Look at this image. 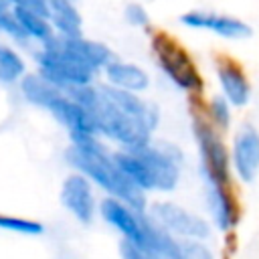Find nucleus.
I'll return each mask as SVG.
<instances>
[{"mask_svg":"<svg viewBox=\"0 0 259 259\" xmlns=\"http://www.w3.org/2000/svg\"><path fill=\"white\" fill-rule=\"evenodd\" d=\"M125 20L132 26H146L148 24V12L140 4H127L125 6Z\"/></svg>","mask_w":259,"mask_h":259,"instance_id":"nucleus-25","label":"nucleus"},{"mask_svg":"<svg viewBox=\"0 0 259 259\" xmlns=\"http://www.w3.org/2000/svg\"><path fill=\"white\" fill-rule=\"evenodd\" d=\"M0 229L10 231L14 235H26V237H38L45 233V227L38 221L14 217V214H0Z\"/></svg>","mask_w":259,"mask_h":259,"instance_id":"nucleus-21","label":"nucleus"},{"mask_svg":"<svg viewBox=\"0 0 259 259\" xmlns=\"http://www.w3.org/2000/svg\"><path fill=\"white\" fill-rule=\"evenodd\" d=\"M219 83L223 89V95L229 103L243 107L249 101L251 87L245 79V75L235 67V65H223L219 69Z\"/></svg>","mask_w":259,"mask_h":259,"instance_id":"nucleus-18","label":"nucleus"},{"mask_svg":"<svg viewBox=\"0 0 259 259\" xmlns=\"http://www.w3.org/2000/svg\"><path fill=\"white\" fill-rule=\"evenodd\" d=\"M36 67L38 73L45 75L51 83H55L61 91H67L71 87L91 85L95 75V71L89 69L85 63L55 47H42L36 53Z\"/></svg>","mask_w":259,"mask_h":259,"instance_id":"nucleus-2","label":"nucleus"},{"mask_svg":"<svg viewBox=\"0 0 259 259\" xmlns=\"http://www.w3.org/2000/svg\"><path fill=\"white\" fill-rule=\"evenodd\" d=\"M154 51L158 65L174 81V85H178L184 91H192L200 87V77L194 63L178 45H174L166 36H158L154 40Z\"/></svg>","mask_w":259,"mask_h":259,"instance_id":"nucleus-6","label":"nucleus"},{"mask_svg":"<svg viewBox=\"0 0 259 259\" xmlns=\"http://www.w3.org/2000/svg\"><path fill=\"white\" fill-rule=\"evenodd\" d=\"M150 219L156 221L164 231H168L170 235H174L176 239H194V241H204L210 237V225L186 210L184 206L176 204V202H156L150 208Z\"/></svg>","mask_w":259,"mask_h":259,"instance_id":"nucleus-5","label":"nucleus"},{"mask_svg":"<svg viewBox=\"0 0 259 259\" xmlns=\"http://www.w3.org/2000/svg\"><path fill=\"white\" fill-rule=\"evenodd\" d=\"M24 73H26L24 59L14 49L0 45V81L14 83V81H20Z\"/></svg>","mask_w":259,"mask_h":259,"instance_id":"nucleus-20","label":"nucleus"},{"mask_svg":"<svg viewBox=\"0 0 259 259\" xmlns=\"http://www.w3.org/2000/svg\"><path fill=\"white\" fill-rule=\"evenodd\" d=\"M210 115H212V119H214L219 125L227 127V125H229V119H231L229 101H227L225 97H214V99L210 101Z\"/></svg>","mask_w":259,"mask_h":259,"instance_id":"nucleus-24","label":"nucleus"},{"mask_svg":"<svg viewBox=\"0 0 259 259\" xmlns=\"http://www.w3.org/2000/svg\"><path fill=\"white\" fill-rule=\"evenodd\" d=\"M42 47H55V49H61L69 55H73L75 59H79L81 63H85L89 69L93 71H99V69H105L107 63L113 61V53L99 40H91V38H85L81 34H53L47 42H42Z\"/></svg>","mask_w":259,"mask_h":259,"instance_id":"nucleus-8","label":"nucleus"},{"mask_svg":"<svg viewBox=\"0 0 259 259\" xmlns=\"http://www.w3.org/2000/svg\"><path fill=\"white\" fill-rule=\"evenodd\" d=\"M182 24H186L188 28H206L217 32L223 38H231V40H239V38H247L251 34V28L233 16H219V14H210L204 10H190L186 14H182Z\"/></svg>","mask_w":259,"mask_h":259,"instance_id":"nucleus-12","label":"nucleus"},{"mask_svg":"<svg viewBox=\"0 0 259 259\" xmlns=\"http://www.w3.org/2000/svg\"><path fill=\"white\" fill-rule=\"evenodd\" d=\"M12 8H14V14L18 18V22L24 28V32L28 34V38L38 40L42 45L55 34V28H53L49 16L38 14L34 10H28V8H22V6H12Z\"/></svg>","mask_w":259,"mask_h":259,"instance_id":"nucleus-19","label":"nucleus"},{"mask_svg":"<svg viewBox=\"0 0 259 259\" xmlns=\"http://www.w3.org/2000/svg\"><path fill=\"white\" fill-rule=\"evenodd\" d=\"M67 162L87 176L93 184L105 190L109 196H115L136 210L146 208V194L138 188L115 162L113 152H109L93 134H71V146L65 152Z\"/></svg>","mask_w":259,"mask_h":259,"instance_id":"nucleus-1","label":"nucleus"},{"mask_svg":"<svg viewBox=\"0 0 259 259\" xmlns=\"http://www.w3.org/2000/svg\"><path fill=\"white\" fill-rule=\"evenodd\" d=\"M206 208H208L210 221L221 231H229L235 225V221H237L235 204H233L231 196L227 194L225 186L208 184L206 182Z\"/></svg>","mask_w":259,"mask_h":259,"instance_id":"nucleus-15","label":"nucleus"},{"mask_svg":"<svg viewBox=\"0 0 259 259\" xmlns=\"http://www.w3.org/2000/svg\"><path fill=\"white\" fill-rule=\"evenodd\" d=\"M180 259H212V253L202 241L186 239L180 241Z\"/></svg>","mask_w":259,"mask_h":259,"instance_id":"nucleus-23","label":"nucleus"},{"mask_svg":"<svg viewBox=\"0 0 259 259\" xmlns=\"http://www.w3.org/2000/svg\"><path fill=\"white\" fill-rule=\"evenodd\" d=\"M47 111H51V115L61 125H65L69 130V134H93V136H97V127H95V121H93V115L89 113V109L83 107L79 101H75L65 91H61L51 101Z\"/></svg>","mask_w":259,"mask_h":259,"instance_id":"nucleus-11","label":"nucleus"},{"mask_svg":"<svg viewBox=\"0 0 259 259\" xmlns=\"http://www.w3.org/2000/svg\"><path fill=\"white\" fill-rule=\"evenodd\" d=\"M233 164L243 182H251L259 174V134L253 127L237 132L233 142Z\"/></svg>","mask_w":259,"mask_h":259,"instance_id":"nucleus-13","label":"nucleus"},{"mask_svg":"<svg viewBox=\"0 0 259 259\" xmlns=\"http://www.w3.org/2000/svg\"><path fill=\"white\" fill-rule=\"evenodd\" d=\"M8 8H12V4H10L8 0H0V12H2V10H8Z\"/></svg>","mask_w":259,"mask_h":259,"instance_id":"nucleus-27","label":"nucleus"},{"mask_svg":"<svg viewBox=\"0 0 259 259\" xmlns=\"http://www.w3.org/2000/svg\"><path fill=\"white\" fill-rule=\"evenodd\" d=\"M49 20L57 34H81V14L75 0H49Z\"/></svg>","mask_w":259,"mask_h":259,"instance_id":"nucleus-17","label":"nucleus"},{"mask_svg":"<svg viewBox=\"0 0 259 259\" xmlns=\"http://www.w3.org/2000/svg\"><path fill=\"white\" fill-rule=\"evenodd\" d=\"M99 214L123 239H127V241H140L142 239L144 227H146V217L140 210H136L134 206H130L127 202H123L115 196L103 198L99 204Z\"/></svg>","mask_w":259,"mask_h":259,"instance_id":"nucleus-10","label":"nucleus"},{"mask_svg":"<svg viewBox=\"0 0 259 259\" xmlns=\"http://www.w3.org/2000/svg\"><path fill=\"white\" fill-rule=\"evenodd\" d=\"M140 160L144 162L150 178L152 190H174L180 180V150L170 144H144L140 148H132Z\"/></svg>","mask_w":259,"mask_h":259,"instance_id":"nucleus-3","label":"nucleus"},{"mask_svg":"<svg viewBox=\"0 0 259 259\" xmlns=\"http://www.w3.org/2000/svg\"><path fill=\"white\" fill-rule=\"evenodd\" d=\"M20 93L28 103L47 109L51 101L61 93V89L36 71V73H24V77L20 79Z\"/></svg>","mask_w":259,"mask_h":259,"instance_id":"nucleus-16","label":"nucleus"},{"mask_svg":"<svg viewBox=\"0 0 259 259\" xmlns=\"http://www.w3.org/2000/svg\"><path fill=\"white\" fill-rule=\"evenodd\" d=\"M103 71H105V79H107L109 85L125 89V91H132V93H142L150 85L148 73L142 67L134 65V63H125V61H115L113 59L111 63H107V67Z\"/></svg>","mask_w":259,"mask_h":259,"instance_id":"nucleus-14","label":"nucleus"},{"mask_svg":"<svg viewBox=\"0 0 259 259\" xmlns=\"http://www.w3.org/2000/svg\"><path fill=\"white\" fill-rule=\"evenodd\" d=\"M196 140H198V150L202 158V172L208 184H219L225 186L229 180V156L225 144L217 138V134L204 125H196Z\"/></svg>","mask_w":259,"mask_h":259,"instance_id":"nucleus-7","label":"nucleus"},{"mask_svg":"<svg viewBox=\"0 0 259 259\" xmlns=\"http://www.w3.org/2000/svg\"><path fill=\"white\" fill-rule=\"evenodd\" d=\"M119 249L123 259H180V241L150 217H146L142 239H123Z\"/></svg>","mask_w":259,"mask_h":259,"instance_id":"nucleus-4","label":"nucleus"},{"mask_svg":"<svg viewBox=\"0 0 259 259\" xmlns=\"http://www.w3.org/2000/svg\"><path fill=\"white\" fill-rule=\"evenodd\" d=\"M12 6H22L28 10H34L38 14L49 16V0H8Z\"/></svg>","mask_w":259,"mask_h":259,"instance_id":"nucleus-26","label":"nucleus"},{"mask_svg":"<svg viewBox=\"0 0 259 259\" xmlns=\"http://www.w3.org/2000/svg\"><path fill=\"white\" fill-rule=\"evenodd\" d=\"M0 32L8 34L10 38H14V40H18V42L30 40L28 34L24 32L22 24L18 22V18H16V14H14V8H8V10H2V12H0Z\"/></svg>","mask_w":259,"mask_h":259,"instance_id":"nucleus-22","label":"nucleus"},{"mask_svg":"<svg viewBox=\"0 0 259 259\" xmlns=\"http://www.w3.org/2000/svg\"><path fill=\"white\" fill-rule=\"evenodd\" d=\"M61 202L63 206L83 225L91 223L95 217V198H93V182L81 172H73L63 180L61 186Z\"/></svg>","mask_w":259,"mask_h":259,"instance_id":"nucleus-9","label":"nucleus"}]
</instances>
